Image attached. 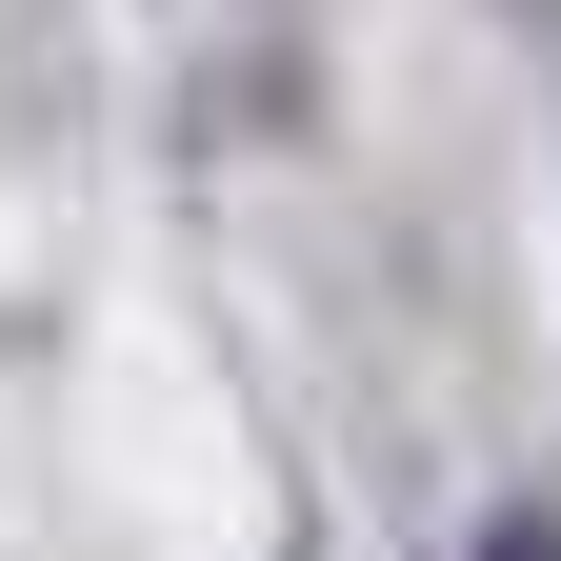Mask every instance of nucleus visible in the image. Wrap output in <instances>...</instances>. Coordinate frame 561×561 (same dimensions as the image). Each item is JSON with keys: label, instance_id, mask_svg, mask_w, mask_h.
Segmentation results:
<instances>
[{"label": "nucleus", "instance_id": "f257e3e1", "mask_svg": "<svg viewBox=\"0 0 561 561\" xmlns=\"http://www.w3.org/2000/svg\"><path fill=\"white\" fill-rule=\"evenodd\" d=\"M481 561H561V522H502V541H481Z\"/></svg>", "mask_w": 561, "mask_h": 561}]
</instances>
